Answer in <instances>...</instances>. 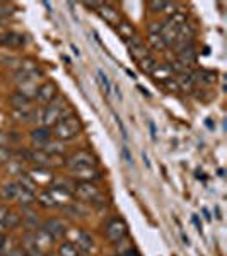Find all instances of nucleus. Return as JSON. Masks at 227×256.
I'll list each match as a JSON object with an SVG mask.
<instances>
[{
  "label": "nucleus",
  "mask_w": 227,
  "mask_h": 256,
  "mask_svg": "<svg viewBox=\"0 0 227 256\" xmlns=\"http://www.w3.org/2000/svg\"><path fill=\"white\" fill-rule=\"evenodd\" d=\"M56 96H58V88L53 80H48L44 84H41L38 88V92H36V101L40 104H50Z\"/></svg>",
  "instance_id": "obj_7"
},
{
  "label": "nucleus",
  "mask_w": 227,
  "mask_h": 256,
  "mask_svg": "<svg viewBox=\"0 0 227 256\" xmlns=\"http://www.w3.org/2000/svg\"><path fill=\"white\" fill-rule=\"evenodd\" d=\"M99 16H101L102 19L106 20V22H110V24H116L122 20V18H120V12L114 9V7H111L110 4H104V2H101V6H99V9L96 10Z\"/></svg>",
  "instance_id": "obj_14"
},
{
  "label": "nucleus",
  "mask_w": 227,
  "mask_h": 256,
  "mask_svg": "<svg viewBox=\"0 0 227 256\" xmlns=\"http://www.w3.org/2000/svg\"><path fill=\"white\" fill-rule=\"evenodd\" d=\"M20 216L18 212H7V216H6V218H4V227L6 229H16V227H19L20 226Z\"/></svg>",
  "instance_id": "obj_31"
},
{
  "label": "nucleus",
  "mask_w": 227,
  "mask_h": 256,
  "mask_svg": "<svg viewBox=\"0 0 227 256\" xmlns=\"http://www.w3.org/2000/svg\"><path fill=\"white\" fill-rule=\"evenodd\" d=\"M114 94H116V98H118V99H122V92H120V89H118V88L114 89Z\"/></svg>",
  "instance_id": "obj_49"
},
{
  "label": "nucleus",
  "mask_w": 227,
  "mask_h": 256,
  "mask_svg": "<svg viewBox=\"0 0 227 256\" xmlns=\"http://www.w3.org/2000/svg\"><path fill=\"white\" fill-rule=\"evenodd\" d=\"M180 86V90H192L195 88L196 80H195V72H192V70H186L184 74H181L178 76V79H176Z\"/></svg>",
  "instance_id": "obj_19"
},
{
  "label": "nucleus",
  "mask_w": 227,
  "mask_h": 256,
  "mask_svg": "<svg viewBox=\"0 0 227 256\" xmlns=\"http://www.w3.org/2000/svg\"><path fill=\"white\" fill-rule=\"evenodd\" d=\"M26 43L22 34H18V32H7V34L0 36V44H6V46H12V48H19Z\"/></svg>",
  "instance_id": "obj_18"
},
{
  "label": "nucleus",
  "mask_w": 227,
  "mask_h": 256,
  "mask_svg": "<svg viewBox=\"0 0 227 256\" xmlns=\"http://www.w3.org/2000/svg\"><path fill=\"white\" fill-rule=\"evenodd\" d=\"M188 20H186V14H184L183 10H176L174 14H171L168 18L166 20V24L168 26H171V28H174V30H180L183 24H186Z\"/></svg>",
  "instance_id": "obj_25"
},
{
  "label": "nucleus",
  "mask_w": 227,
  "mask_h": 256,
  "mask_svg": "<svg viewBox=\"0 0 227 256\" xmlns=\"http://www.w3.org/2000/svg\"><path fill=\"white\" fill-rule=\"evenodd\" d=\"M122 158L125 159V162L128 164V166H134V158H132V154H130V150L126 146L122 147Z\"/></svg>",
  "instance_id": "obj_39"
},
{
  "label": "nucleus",
  "mask_w": 227,
  "mask_h": 256,
  "mask_svg": "<svg viewBox=\"0 0 227 256\" xmlns=\"http://www.w3.org/2000/svg\"><path fill=\"white\" fill-rule=\"evenodd\" d=\"M162 31V22H158V20H152L148 24V34H160Z\"/></svg>",
  "instance_id": "obj_37"
},
{
  "label": "nucleus",
  "mask_w": 227,
  "mask_h": 256,
  "mask_svg": "<svg viewBox=\"0 0 227 256\" xmlns=\"http://www.w3.org/2000/svg\"><path fill=\"white\" fill-rule=\"evenodd\" d=\"M24 212H26V216L20 222L24 224V227L28 229V232H32V230L40 229L41 227V222H40V217L38 214H34L30 207H24Z\"/></svg>",
  "instance_id": "obj_16"
},
{
  "label": "nucleus",
  "mask_w": 227,
  "mask_h": 256,
  "mask_svg": "<svg viewBox=\"0 0 227 256\" xmlns=\"http://www.w3.org/2000/svg\"><path fill=\"white\" fill-rule=\"evenodd\" d=\"M104 236L111 244H116L118 241L128 238V226L122 217H113L104 226Z\"/></svg>",
  "instance_id": "obj_4"
},
{
  "label": "nucleus",
  "mask_w": 227,
  "mask_h": 256,
  "mask_svg": "<svg viewBox=\"0 0 227 256\" xmlns=\"http://www.w3.org/2000/svg\"><path fill=\"white\" fill-rule=\"evenodd\" d=\"M114 118H116V123H118L120 130H122V135H123V138H126V130H125V126H123L122 120H120V116H114Z\"/></svg>",
  "instance_id": "obj_44"
},
{
  "label": "nucleus",
  "mask_w": 227,
  "mask_h": 256,
  "mask_svg": "<svg viewBox=\"0 0 227 256\" xmlns=\"http://www.w3.org/2000/svg\"><path fill=\"white\" fill-rule=\"evenodd\" d=\"M176 60L180 62L183 67L190 68L192 65H195L196 62V52H195V46L193 44H190V46H186L184 50H181L180 53H176Z\"/></svg>",
  "instance_id": "obj_15"
},
{
  "label": "nucleus",
  "mask_w": 227,
  "mask_h": 256,
  "mask_svg": "<svg viewBox=\"0 0 227 256\" xmlns=\"http://www.w3.org/2000/svg\"><path fill=\"white\" fill-rule=\"evenodd\" d=\"M164 86L169 89V90H174V92H181L180 90V86H178V82H176V79H168V80H164Z\"/></svg>",
  "instance_id": "obj_40"
},
{
  "label": "nucleus",
  "mask_w": 227,
  "mask_h": 256,
  "mask_svg": "<svg viewBox=\"0 0 227 256\" xmlns=\"http://www.w3.org/2000/svg\"><path fill=\"white\" fill-rule=\"evenodd\" d=\"M28 174L31 176V180L34 181L38 186H50V184H52V181H53L52 171L46 169V168L36 166V169H32V171H30Z\"/></svg>",
  "instance_id": "obj_10"
},
{
  "label": "nucleus",
  "mask_w": 227,
  "mask_h": 256,
  "mask_svg": "<svg viewBox=\"0 0 227 256\" xmlns=\"http://www.w3.org/2000/svg\"><path fill=\"white\" fill-rule=\"evenodd\" d=\"M148 44L154 50H158V52H164L168 48L166 43L160 38V34H148Z\"/></svg>",
  "instance_id": "obj_32"
},
{
  "label": "nucleus",
  "mask_w": 227,
  "mask_h": 256,
  "mask_svg": "<svg viewBox=\"0 0 227 256\" xmlns=\"http://www.w3.org/2000/svg\"><path fill=\"white\" fill-rule=\"evenodd\" d=\"M7 212H9V208H7L6 205L0 204V232H4V230H6V227H4V218H6Z\"/></svg>",
  "instance_id": "obj_41"
},
{
  "label": "nucleus",
  "mask_w": 227,
  "mask_h": 256,
  "mask_svg": "<svg viewBox=\"0 0 227 256\" xmlns=\"http://www.w3.org/2000/svg\"><path fill=\"white\" fill-rule=\"evenodd\" d=\"M70 178L76 180L77 183H94L102 178L101 171L96 168H84V169H76V171H70Z\"/></svg>",
  "instance_id": "obj_6"
},
{
  "label": "nucleus",
  "mask_w": 227,
  "mask_h": 256,
  "mask_svg": "<svg viewBox=\"0 0 227 256\" xmlns=\"http://www.w3.org/2000/svg\"><path fill=\"white\" fill-rule=\"evenodd\" d=\"M116 31H118V34L122 36V38L125 40V41L135 36V28L132 26L130 22H126V20H120V22L116 24Z\"/></svg>",
  "instance_id": "obj_26"
},
{
  "label": "nucleus",
  "mask_w": 227,
  "mask_h": 256,
  "mask_svg": "<svg viewBox=\"0 0 227 256\" xmlns=\"http://www.w3.org/2000/svg\"><path fill=\"white\" fill-rule=\"evenodd\" d=\"M41 229H43L53 241L62 239L65 236V232H67V229H65L64 222H62L60 218H48V220H44L43 224H41Z\"/></svg>",
  "instance_id": "obj_8"
},
{
  "label": "nucleus",
  "mask_w": 227,
  "mask_h": 256,
  "mask_svg": "<svg viewBox=\"0 0 227 256\" xmlns=\"http://www.w3.org/2000/svg\"><path fill=\"white\" fill-rule=\"evenodd\" d=\"M31 238H32V242H34L36 244V248H38V250H41L43 251L44 254H46V251L50 250V248H52V244H53V239L48 236L46 232H44L43 229H36V230H32L31 232Z\"/></svg>",
  "instance_id": "obj_12"
},
{
  "label": "nucleus",
  "mask_w": 227,
  "mask_h": 256,
  "mask_svg": "<svg viewBox=\"0 0 227 256\" xmlns=\"http://www.w3.org/2000/svg\"><path fill=\"white\" fill-rule=\"evenodd\" d=\"M44 256H56V254H44Z\"/></svg>",
  "instance_id": "obj_50"
},
{
  "label": "nucleus",
  "mask_w": 227,
  "mask_h": 256,
  "mask_svg": "<svg viewBox=\"0 0 227 256\" xmlns=\"http://www.w3.org/2000/svg\"><path fill=\"white\" fill-rule=\"evenodd\" d=\"M0 256H4V254H0Z\"/></svg>",
  "instance_id": "obj_51"
},
{
  "label": "nucleus",
  "mask_w": 227,
  "mask_h": 256,
  "mask_svg": "<svg viewBox=\"0 0 227 256\" xmlns=\"http://www.w3.org/2000/svg\"><path fill=\"white\" fill-rule=\"evenodd\" d=\"M116 256H142V254H140V251L134 246V248H130V250L123 251V253H118Z\"/></svg>",
  "instance_id": "obj_42"
},
{
  "label": "nucleus",
  "mask_w": 227,
  "mask_h": 256,
  "mask_svg": "<svg viewBox=\"0 0 227 256\" xmlns=\"http://www.w3.org/2000/svg\"><path fill=\"white\" fill-rule=\"evenodd\" d=\"M193 222L196 224L198 229H202V224H200V220H198V217H196V216H193Z\"/></svg>",
  "instance_id": "obj_48"
},
{
  "label": "nucleus",
  "mask_w": 227,
  "mask_h": 256,
  "mask_svg": "<svg viewBox=\"0 0 227 256\" xmlns=\"http://www.w3.org/2000/svg\"><path fill=\"white\" fill-rule=\"evenodd\" d=\"M10 142H12L10 135H7L6 132H0V147H6L7 144H10Z\"/></svg>",
  "instance_id": "obj_43"
},
{
  "label": "nucleus",
  "mask_w": 227,
  "mask_h": 256,
  "mask_svg": "<svg viewBox=\"0 0 227 256\" xmlns=\"http://www.w3.org/2000/svg\"><path fill=\"white\" fill-rule=\"evenodd\" d=\"M126 44H128L130 55L134 56V58L137 60V62L144 60L146 56H148V52H147L146 44H144V41H142V38H140V36L135 34L134 38L126 40Z\"/></svg>",
  "instance_id": "obj_9"
},
{
  "label": "nucleus",
  "mask_w": 227,
  "mask_h": 256,
  "mask_svg": "<svg viewBox=\"0 0 227 256\" xmlns=\"http://www.w3.org/2000/svg\"><path fill=\"white\" fill-rule=\"evenodd\" d=\"M12 159V150L7 147H0V164H7Z\"/></svg>",
  "instance_id": "obj_35"
},
{
  "label": "nucleus",
  "mask_w": 227,
  "mask_h": 256,
  "mask_svg": "<svg viewBox=\"0 0 227 256\" xmlns=\"http://www.w3.org/2000/svg\"><path fill=\"white\" fill-rule=\"evenodd\" d=\"M4 256H28V254H26V251H24L22 246H12Z\"/></svg>",
  "instance_id": "obj_36"
},
{
  "label": "nucleus",
  "mask_w": 227,
  "mask_h": 256,
  "mask_svg": "<svg viewBox=\"0 0 227 256\" xmlns=\"http://www.w3.org/2000/svg\"><path fill=\"white\" fill-rule=\"evenodd\" d=\"M18 196V183L16 181H9L0 186V198L4 200H16Z\"/></svg>",
  "instance_id": "obj_23"
},
{
  "label": "nucleus",
  "mask_w": 227,
  "mask_h": 256,
  "mask_svg": "<svg viewBox=\"0 0 227 256\" xmlns=\"http://www.w3.org/2000/svg\"><path fill=\"white\" fill-rule=\"evenodd\" d=\"M82 132V123L79 116H76L74 113H67L62 116V120L53 126L52 134L55 135L56 140H62V142H67V140L76 138Z\"/></svg>",
  "instance_id": "obj_1"
},
{
  "label": "nucleus",
  "mask_w": 227,
  "mask_h": 256,
  "mask_svg": "<svg viewBox=\"0 0 227 256\" xmlns=\"http://www.w3.org/2000/svg\"><path fill=\"white\" fill-rule=\"evenodd\" d=\"M64 166L67 168L68 171H76V169H84V168H96L98 160L90 152L79 150L70 156V158H67V160H64Z\"/></svg>",
  "instance_id": "obj_5"
},
{
  "label": "nucleus",
  "mask_w": 227,
  "mask_h": 256,
  "mask_svg": "<svg viewBox=\"0 0 227 256\" xmlns=\"http://www.w3.org/2000/svg\"><path fill=\"white\" fill-rule=\"evenodd\" d=\"M4 242H6V236H4V234L0 232V251H2V246H4Z\"/></svg>",
  "instance_id": "obj_47"
},
{
  "label": "nucleus",
  "mask_w": 227,
  "mask_h": 256,
  "mask_svg": "<svg viewBox=\"0 0 227 256\" xmlns=\"http://www.w3.org/2000/svg\"><path fill=\"white\" fill-rule=\"evenodd\" d=\"M148 128H150V137H152V140H156V126H154V123H148Z\"/></svg>",
  "instance_id": "obj_45"
},
{
  "label": "nucleus",
  "mask_w": 227,
  "mask_h": 256,
  "mask_svg": "<svg viewBox=\"0 0 227 256\" xmlns=\"http://www.w3.org/2000/svg\"><path fill=\"white\" fill-rule=\"evenodd\" d=\"M164 7H166V2H156V0L148 2V9H150V12H164Z\"/></svg>",
  "instance_id": "obj_38"
},
{
  "label": "nucleus",
  "mask_w": 227,
  "mask_h": 256,
  "mask_svg": "<svg viewBox=\"0 0 227 256\" xmlns=\"http://www.w3.org/2000/svg\"><path fill=\"white\" fill-rule=\"evenodd\" d=\"M152 76L156 77V79H160V80H168V79H171V72H169V68H168V65H159L158 68H156V72L152 74Z\"/></svg>",
  "instance_id": "obj_34"
},
{
  "label": "nucleus",
  "mask_w": 227,
  "mask_h": 256,
  "mask_svg": "<svg viewBox=\"0 0 227 256\" xmlns=\"http://www.w3.org/2000/svg\"><path fill=\"white\" fill-rule=\"evenodd\" d=\"M138 65H140V70H142L144 74H150V76L156 72V68L159 67V64L156 62V58H154V56H150V55L146 56L144 60H140Z\"/></svg>",
  "instance_id": "obj_29"
},
{
  "label": "nucleus",
  "mask_w": 227,
  "mask_h": 256,
  "mask_svg": "<svg viewBox=\"0 0 227 256\" xmlns=\"http://www.w3.org/2000/svg\"><path fill=\"white\" fill-rule=\"evenodd\" d=\"M16 200L19 202L20 207H31L32 204H36V193L30 192V190H24L20 188L18 184V196H16Z\"/></svg>",
  "instance_id": "obj_17"
},
{
  "label": "nucleus",
  "mask_w": 227,
  "mask_h": 256,
  "mask_svg": "<svg viewBox=\"0 0 227 256\" xmlns=\"http://www.w3.org/2000/svg\"><path fill=\"white\" fill-rule=\"evenodd\" d=\"M76 236H77L76 242H74V241L72 242L77 248H79L80 253H86V254L92 253V251H94V239H92V236L88 234V232H84V230H80V232H76Z\"/></svg>",
  "instance_id": "obj_13"
},
{
  "label": "nucleus",
  "mask_w": 227,
  "mask_h": 256,
  "mask_svg": "<svg viewBox=\"0 0 227 256\" xmlns=\"http://www.w3.org/2000/svg\"><path fill=\"white\" fill-rule=\"evenodd\" d=\"M98 79H99V84H101L102 90H104V94H110L111 92V82L108 79V76H106L101 68L98 70Z\"/></svg>",
  "instance_id": "obj_33"
},
{
  "label": "nucleus",
  "mask_w": 227,
  "mask_h": 256,
  "mask_svg": "<svg viewBox=\"0 0 227 256\" xmlns=\"http://www.w3.org/2000/svg\"><path fill=\"white\" fill-rule=\"evenodd\" d=\"M72 195L80 202L86 204H92V205H104L102 202V193L94 183H76L74 186Z\"/></svg>",
  "instance_id": "obj_2"
},
{
  "label": "nucleus",
  "mask_w": 227,
  "mask_h": 256,
  "mask_svg": "<svg viewBox=\"0 0 227 256\" xmlns=\"http://www.w3.org/2000/svg\"><path fill=\"white\" fill-rule=\"evenodd\" d=\"M142 158H144V162L147 164V168H150V160H148V158H147V154H146V152H142Z\"/></svg>",
  "instance_id": "obj_46"
},
{
  "label": "nucleus",
  "mask_w": 227,
  "mask_h": 256,
  "mask_svg": "<svg viewBox=\"0 0 227 256\" xmlns=\"http://www.w3.org/2000/svg\"><path fill=\"white\" fill-rule=\"evenodd\" d=\"M18 92H20L22 96H26L28 99H36V92H38V86L34 84V80H28V82H22L19 84V89Z\"/></svg>",
  "instance_id": "obj_24"
},
{
  "label": "nucleus",
  "mask_w": 227,
  "mask_h": 256,
  "mask_svg": "<svg viewBox=\"0 0 227 256\" xmlns=\"http://www.w3.org/2000/svg\"><path fill=\"white\" fill-rule=\"evenodd\" d=\"M80 254L82 253L79 251V248L74 244L72 241H64L56 248V256H80Z\"/></svg>",
  "instance_id": "obj_22"
},
{
  "label": "nucleus",
  "mask_w": 227,
  "mask_h": 256,
  "mask_svg": "<svg viewBox=\"0 0 227 256\" xmlns=\"http://www.w3.org/2000/svg\"><path fill=\"white\" fill-rule=\"evenodd\" d=\"M36 202H38L41 207H44V208H56V207H58V204L55 202V198L50 195L48 190H46V192H41L40 195L36 196Z\"/></svg>",
  "instance_id": "obj_28"
},
{
  "label": "nucleus",
  "mask_w": 227,
  "mask_h": 256,
  "mask_svg": "<svg viewBox=\"0 0 227 256\" xmlns=\"http://www.w3.org/2000/svg\"><path fill=\"white\" fill-rule=\"evenodd\" d=\"M9 102H10V106L14 110H31L30 106H31V99H28L26 96H22L20 92H12L10 94V98H9Z\"/></svg>",
  "instance_id": "obj_20"
},
{
  "label": "nucleus",
  "mask_w": 227,
  "mask_h": 256,
  "mask_svg": "<svg viewBox=\"0 0 227 256\" xmlns=\"http://www.w3.org/2000/svg\"><path fill=\"white\" fill-rule=\"evenodd\" d=\"M65 101H64V98H60V96H56L55 99H53L50 104H46L43 108V118H41V123H43V126H46V128H52V126H55L56 123L60 122L62 116H64V110H65Z\"/></svg>",
  "instance_id": "obj_3"
},
{
  "label": "nucleus",
  "mask_w": 227,
  "mask_h": 256,
  "mask_svg": "<svg viewBox=\"0 0 227 256\" xmlns=\"http://www.w3.org/2000/svg\"><path fill=\"white\" fill-rule=\"evenodd\" d=\"M52 128H46V126H36L34 130H31L30 134V138L31 142L34 144V146H38L40 148L44 146V144L48 142V140H52Z\"/></svg>",
  "instance_id": "obj_11"
},
{
  "label": "nucleus",
  "mask_w": 227,
  "mask_h": 256,
  "mask_svg": "<svg viewBox=\"0 0 227 256\" xmlns=\"http://www.w3.org/2000/svg\"><path fill=\"white\" fill-rule=\"evenodd\" d=\"M41 150L46 152V154H52V156H60L65 152V144L62 142V140H48L46 144H44L43 147H41Z\"/></svg>",
  "instance_id": "obj_21"
},
{
  "label": "nucleus",
  "mask_w": 227,
  "mask_h": 256,
  "mask_svg": "<svg viewBox=\"0 0 227 256\" xmlns=\"http://www.w3.org/2000/svg\"><path fill=\"white\" fill-rule=\"evenodd\" d=\"M114 256H116V254H114Z\"/></svg>",
  "instance_id": "obj_52"
},
{
  "label": "nucleus",
  "mask_w": 227,
  "mask_h": 256,
  "mask_svg": "<svg viewBox=\"0 0 227 256\" xmlns=\"http://www.w3.org/2000/svg\"><path fill=\"white\" fill-rule=\"evenodd\" d=\"M16 183H18L20 188L30 190L32 193H36V190H38V184L31 180V176L28 174V172H20V174H18V181H16Z\"/></svg>",
  "instance_id": "obj_27"
},
{
  "label": "nucleus",
  "mask_w": 227,
  "mask_h": 256,
  "mask_svg": "<svg viewBox=\"0 0 227 256\" xmlns=\"http://www.w3.org/2000/svg\"><path fill=\"white\" fill-rule=\"evenodd\" d=\"M216 72H210V70H196L195 72V80L204 82V84H214L216 82Z\"/></svg>",
  "instance_id": "obj_30"
}]
</instances>
